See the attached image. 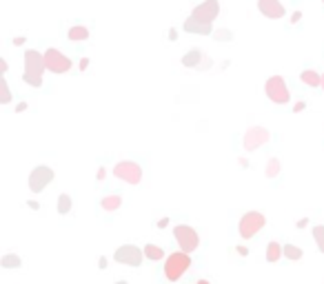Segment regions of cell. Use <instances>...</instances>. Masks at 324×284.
<instances>
[{
  "mask_svg": "<svg viewBox=\"0 0 324 284\" xmlns=\"http://www.w3.org/2000/svg\"><path fill=\"white\" fill-rule=\"evenodd\" d=\"M0 102H2V105H9L11 102V91H9L7 80H2V95H0Z\"/></svg>",
  "mask_w": 324,
  "mask_h": 284,
  "instance_id": "26",
  "label": "cell"
},
{
  "mask_svg": "<svg viewBox=\"0 0 324 284\" xmlns=\"http://www.w3.org/2000/svg\"><path fill=\"white\" fill-rule=\"evenodd\" d=\"M200 63H202V51L200 49H191L189 53H184L182 56V64L189 69H195L200 67Z\"/></svg>",
  "mask_w": 324,
  "mask_h": 284,
  "instance_id": "16",
  "label": "cell"
},
{
  "mask_svg": "<svg viewBox=\"0 0 324 284\" xmlns=\"http://www.w3.org/2000/svg\"><path fill=\"white\" fill-rule=\"evenodd\" d=\"M98 180H105V169H102V167L98 169Z\"/></svg>",
  "mask_w": 324,
  "mask_h": 284,
  "instance_id": "32",
  "label": "cell"
},
{
  "mask_svg": "<svg viewBox=\"0 0 324 284\" xmlns=\"http://www.w3.org/2000/svg\"><path fill=\"white\" fill-rule=\"evenodd\" d=\"M47 71V64H45V53L36 51V49H27L25 51V74H22V80H25L29 87L38 89L42 87V74Z\"/></svg>",
  "mask_w": 324,
  "mask_h": 284,
  "instance_id": "1",
  "label": "cell"
},
{
  "mask_svg": "<svg viewBox=\"0 0 324 284\" xmlns=\"http://www.w3.org/2000/svg\"><path fill=\"white\" fill-rule=\"evenodd\" d=\"M300 80H302L307 87H320V80H322V74H318L315 69H304L300 74Z\"/></svg>",
  "mask_w": 324,
  "mask_h": 284,
  "instance_id": "17",
  "label": "cell"
},
{
  "mask_svg": "<svg viewBox=\"0 0 324 284\" xmlns=\"http://www.w3.org/2000/svg\"><path fill=\"white\" fill-rule=\"evenodd\" d=\"M284 258H289V260H300L302 258V249H298L295 244H284Z\"/></svg>",
  "mask_w": 324,
  "mask_h": 284,
  "instance_id": "23",
  "label": "cell"
},
{
  "mask_svg": "<svg viewBox=\"0 0 324 284\" xmlns=\"http://www.w3.org/2000/svg\"><path fill=\"white\" fill-rule=\"evenodd\" d=\"M145 258L158 262V260L164 258V249H160L158 244H145Z\"/></svg>",
  "mask_w": 324,
  "mask_h": 284,
  "instance_id": "19",
  "label": "cell"
},
{
  "mask_svg": "<svg viewBox=\"0 0 324 284\" xmlns=\"http://www.w3.org/2000/svg\"><path fill=\"white\" fill-rule=\"evenodd\" d=\"M176 38H178L176 36V29H169V40H176Z\"/></svg>",
  "mask_w": 324,
  "mask_h": 284,
  "instance_id": "31",
  "label": "cell"
},
{
  "mask_svg": "<svg viewBox=\"0 0 324 284\" xmlns=\"http://www.w3.org/2000/svg\"><path fill=\"white\" fill-rule=\"evenodd\" d=\"M213 38L218 42H229V40H233V32H229V29H218V32H213Z\"/></svg>",
  "mask_w": 324,
  "mask_h": 284,
  "instance_id": "25",
  "label": "cell"
},
{
  "mask_svg": "<svg viewBox=\"0 0 324 284\" xmlns=\"http://www.w3.org/2000/svg\"><path fill=\"white\" fill-rule=\"evenodd\" d=\"M269 140H271L269 129L256 125V126H249V129H246L244 138H242V147H244L246 151H256V149H260L262 144H267Z\"/></svg>",
  "mask_w": 324,
  "mask_h": 284,
  "instance_id": "10",
  "label": "cell"
},
{
  "mask_svg": "<svg viewBox=\"0 0 324 284\" xmlns=\"http://www.w3.org/2000/svg\"><path fill=\"white\" fill-rule=\"evenodd\" d=\"M320 87H322V91H324V74H322V80H320Z\"/></svg>",
  "mask_w": 324,
  "mask_h": 284,
  "instance_id": "37",
  "label": "cell"
},
{
  "mask_svg": "<svg viewBox=\"0 0 324 284\" xmlns=\"http://www.w3.org/2000/svg\"><path fill=\"white\" fill-rule=\"evenodd\" d=\"M27 206H29V209H36V211L40 209V205H38L36 200H29V202H27Z\"/></svg>",
  "mask_w": 324,
  "mask_h": 284,
  "instance_id": "29",
  "label": "cell"
},
{
  "mask_svg": "<svg viewBox=\"0 0 324 284\" xmlns=\"http://www.w3.org/2000/svg\"><path fill=\"white\" fill-rule=\"evenodd\" d=\"M184 32L191 33V36H211V33H213V25H211V22H202L194 16H189L187 20H184Z\"/></svg>",
  "mask_w": 324,
  "mask_h": 284,
  "instance_id": "13",
  "label": "cell"
},
{
  "mask_svg": "<svg viewBox=\"0 0 324 284\" xmlns=\"http://www.w3.org/2000/svg\"><path fill=\"white\" fill-rule=\"evenodd\" d=\"M313 240H315V244H318V249L324 253V224H318L313 229Z\"/></svg>",
  "mask_w": 324,
  "mask_h": 284,
  "instance_id": "24",
  "label": "cell"
},
{
  "mask_svg": "<svg viewBox=\"0 0 324 284\" xmlns=\"http://www.w3.org/2000/svg\"><path fill=\"white\" fill-rule=\"evenodd\" d=\"M142 255H145V249L136 247V244H122L120 249H115L113 260L115 262L125 264V267H140L142 264Z\"/></svg>",
  "mask_w": 324,
  "mask_h": 284,
  "instance_id": "8",
  "label": "cell"
},
{
  "mask_svg": "<svg viewBox=\"0 0 324 284\" xmlns=\"http://www.w3.org/2000/svg\"><path fill=\"white\" fill-rule=\"evenodd\" d=\"M113 175L127 184H140L142 182V169H140V164L133 162V160H122V162H118L113 167Z\"/></svg>",
  "mask_w": 324,
  "mask_h": 284,
  "instance_id": "6",
  "label": "cell"
},
{
  "mask_svg": "<svg viewBox=\"0 0 324 284\" xmlns=\"http://www.w3.org/2000/svg\"><path fill=\"white\" fill-rule=\"evenodd\" d=\"M304 109H307V102L300 100V102H295V107H293V113H300V111H304Z\"/></svg>",
  "mask_w": 324,
  "mask_h": 284,
  "instance_id": "27",
  "label": "cell"
},
{
  "mask_svg": "<svg viewBox=\"0 0 324 284\" xmlns=\"http://www.w3.org/2000/svg\"><path fill=\"white\" fill-rule=\"evenodd\" d=\"M87 67H89V60H87V58H82V60H80V69H82V71H84V69H87Z\"/></svg>",
  "mask_w": 324,
  "mask_h": 284,
  "instance_id": "30",
  "label": "cell"
},
{
  "mask_svg": "<svg viewBox=\"0 0 324 284\" xmlns=\"http://www.w3.org/2000/svg\"><path fill=\"white\" fill-rule=\"evenodd\" d=\"M220 14V2L218 0H204L202 5H198L194 11H191V16L198 18V20L202 22H211L213 25V20L218 18Z\"/></svg>",
  "mask_w": 324,
  "mask_h": 284,
  "instance_id": "11",
  "label": "cell"
},
{
  "mask_svg": "<svg viewBox=\"0 0 324 284\" xmlns=\"http://www.w3.org/2000/svg\"><path fill=\"white\" fill-rule=\"evenodd\" d=\"M71 195L67 193H60V198H58V213L60 216H67V213H71Z\"/></svg>",
  "mask_w": 324,
  "mask_h": 284,
  "instance_id": "20",
  "label": "cell"
},
{
  "mask_svg": "<svg viewBox=\"0 0 324 284\" xmlns=\"http://www.w3.org/2000/svg\"><path fill=\"white\" fill-rule=\"evenodd\" d=\"M53 178H56V174H53L51 167L40 164V167L32 169V174H29V191L32 193H40V191H45L53 182Z\"/></svg>",
  "mask_w": 324,
  "mask_h": 284,
  "instance_id": "7",
  "label": "cell"
},
{
  "mask_svg": "<svg viewBox=\"0 0 324 284\" xmlns=\"http://www.w3.org/2000/svg\"><path fill=\"white\" fill-rule=\"evenodd\" d=\"M115 284H127V282H115Z\"/></svg>",
  "mask_w": 324,
  "mask_h": 284,
  "instance_id": "38",
  "label": "cell"
},
{
  "mask_svg": "<svg viewBox=\"0 0 324 284\" xmlns=\"http://www.w3.org/2000/svg\"><path fill=\"white\" fill-rule=\"evenodd\" d=\"M238 249V253H240V255H246V247H235Z\"/></svg>",
  "mask_w": 324,
  "mask_h": 284,
  "instance_id": "34",
  "label": "cell"
},
{
  "mask_svg": "<svg viewBox=\"0 0 324 284\" xmlns=\"http://www.w3.org/2000/svg\"><path fill=\"white\" fill-rule=\"evenodd\" d=\"M264 94L271 102L275 105H287L291 100V91H289V84L282 76H271V78L264 82Z\"/></svg>",
  "mask_w": 324,
  "mask_h": 284,
  "instance_id": "3",
  "label": "cell"
},
{
  "mask_svg": "<svg viewBox=\"0 0 324 284\" xmlns=\"http://www.w3.org/2000/svg\"><path fill=\"white\" fill-rule=\"evenodd\" d=\"M45 64H47V71H51V74H67L73 67L71 58H67L63 51H58L53 47L45 51Z\"/></svg>",
  "mask_w": 324,
  "mask_h": 284,
  "instance_id": "9",
  "label": "cell"
},
{
  "mask_svg": "<svg viewBox=\"0 0 324 284\" xmlns=\"http://www.w3.org/2000/svg\"><path fill=\"white\" fill-rule=\"evenodd\" d=\"M0 264L5 268H20L22 260L18 258L16 253H7V255H2V260H0Z\"/></svg>",
  "mask_w": 324,
  "mask_h": 284,
  "instance_id": "22",
  "label": "cell"
},
{
  "mask_svg": "<svg viewBox=\"0 0 324 284\" xmlns=\"http://www.w3.org/2000/svg\"><path fill=\"white\" fill-rule=\"evenodd\" d=\"M267 224V218L262 216L260 211H249L240 218V224H238V231H240V237L244 240H251L253 236H258V231H262Z\"/></svg>",
  "mask_w": 324,
  "mask_h": 284,
  "instance_id": "4",
  "label": "cell"
},
{
  "mask_svg": "<svg viewBox=\"0 0 324 284\" xmlns=\"http://www.w3.org/2000/svg\"><path fill=\"white\" fill-rule=\"evenodd\" d=\"M284 255V247L280 242H269V247H267V262H277V260Z\"/></svg>",
  "mask_w": 324,
  "mask_h": 284,
  "instance_id": "18",
  "label": "cell"
},
{
  "mask_svg": "<svg viewBox=\"0 0 324 284\" xmlns=\"http://www.w3.org/2000/svg\"><path fill=\"white\" fill-rule=\"evenodd\" d=\"M322 2H324V0H322Z\"/></svg>",
  "mask_w": 324,
  "mask_h": 284,
  "instance_id": "39",
  "label": "cell"
},
{
  "mask_svg": "<svg viewBox=\"0 0 324 284\" xmlns=\"http://www.w3.org/2000/svg\"><path fill=\"white\" fill-rule=\"evenodd\" d=\"M98 262H100V268H107V258H100Z\"/></svg>",
  "mask_w": 324,
  "mask_h": 284,
  "instance_id": "33",
  "label": "cell"
},
{
  "mask_svg": "<svg viewBox=\"0 0 324 284\" xmlns=\"http://www.w3.org/2000/svg\"><path fill=\"white\" fill-rule=\"evenodd\" d=\"M189 267H191L189 253H184V251L171 253V255L164 260V278H167L169 282H178V280L189 271Z\"/></svg>",
  "mask_w": 324,
  "mask_h": 284,
  "instance_id": "2",
  "label": "cell"
},
{
  "mask_svg": "<svg viewBox=\"0 0 324 284\" xmlns=\"http://www.w3.org/2000/svg\"><path fill=\"white\" fill-rule=\"evenodd\" d=\"M25 109H27V105H25V102H20V105L16 107V111H25Z\"/></svg>",
  "mask_w": 324,
  "mask_h": 284,
  "instance_id": "35",
  "label": "cell"
},
{
  "mask_svg": "<svg viewBox=\"0 0 324 284\" xmlns=\"http://www.w3.org/2000/svg\"><path fill=\"white\" fill-rule=\"evenodd\" d=\"M173 237H176L180 251H184V253H194L195 249L200 247L198 231H195L194 226H189V224H178V226H176V229H173Z\"/></svg>",
  "mask_w": 324,
  "mask_h": 284,
  "instance_id": "5",
  "label": "cell"
},
{
  "mask_svg": "<svg viewBox=\"0 0 324 284\" xmlns=\"http://www.w3.org/2000/svg\"><path fill=\"white\" fill-rule=\"evenodd\" d=\"M100 206L107 211V213H113V211H118L122 206V198L118 193H111V195H105L102 200H100Z\"/></svg>",
  "mask_w": 324,
  "mask_h": 284,
  "instance_id": "14",
  "label": "cell"
},
{
  "mask_svg": "<svg viewBox=\"0 0 324 284\" xmlns=\"http://www.w3.org/2000/svg\"><path fill=\"white\" fill-rule=\"evenodd\" d=\"M280 169H282V167H280V160H277V158H271V160L267 162L264 175H267L269 180H273V178H277V175H280Z\"/></svg>",
  "mask_w": 324,
  "mask_h": 284,
  "instance_id": "21",
  "label": "cell"
},
{
  "mask_svg": "<svg viewBox=\"0 0 324 284\" xmlns=\"http://www.w3.org/2000/svg\"><path fill=\"white\" fill-rule=\"evenodd\" d=\"M67 38L71 42H82L89 38V29L82 25H76V27H69V32H67Z\"/></svg>",
  "mask_w": 324,
  "mask_h": 284,
  "instance_id": "15",
  "label": "cell"
},
{
  "mask_svg": "<svg viewBox=\"0 0 324 284\" xmlns=\"http://www.w3.org/2000/svg\"><path fill=\"white\" fill-rule=\"evenodd\" d=\"M258 9L269 20H280L287 14V9H284V5L280 0H258Z\"/></svg>",
  "mask_w": 324,
  "mask_h": 284,
  "instance_id": "12",
  "label": "cell"
},
{
  "mask_svg": "<svg viewBox=\"0 0 324 284\" xmlns=\"http://www.w3.org/2000/svg\"><path fill=\"white\" fill-rule=\"evenodd\" d=\"M195 284H211V282H209V280H198Z\"/></svg>",
  "mask_w": 324,
  "mask_h": 284,
  "instance_id": "36",
  "label": "cell"
},
{
  "mask_svg": "<svg viewBox=\"0 0 324 284\" xmlns=\"http://www.w3.org/2000/svg\"><path fill=\"white\" fill-rule=\"evenodd\" d=\"M300 18H302V14H300V11H295V14L291 16V22L295 25V22H300Z\"/></svg>",
  "mask_w": 324,
  "mask_h": 284,
  "instance_id": "28",
  "label": "cell"
}]
</instances>
